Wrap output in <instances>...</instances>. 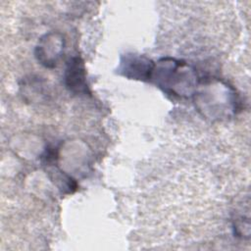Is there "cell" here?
<instances>
[{
    "instance_id": "cell-4",
    "label": "cell",
    "mask_w": 251,
    "mask_h": 251,
    "mask_svg": "<svg viewBox=\"0 0 251 251\" xmlns=\"http://www.w3.org/2000/svg\"><path fill=\"white\" fill-rule=\"evenodd\" d=\"M154 64L152 60L144 55L128 53L122 57L118 71L127 78L147 80L151 78Z\"/></svg>"
},
{
    "instance_id": "cell-5",
    "label": "cell",
    "mask_w": 251,
    "mask_h": 251,
    "mask_svg": "<svg viewBox=\"0 0 251 251\" xmlns=\"http://www.w3.org/2000/svg\"><path fill=\"white\" fill-rule=\"evenodd\" d=\"M64 80L67 89L74 94L86 95L90 93L84 62L78 56L72 57L68 61L64 73Z\"/></svg>"
},
{
    "instance_id": "cell-1",
    "label": "cell",
    "mask_w": 251,
    "mask_h": 251,
    "mask_svg": "<svg viewBox=\"0 0 251 251\" xmlns=\"http://www.w3.org/2000/svg\"><path fill=\"white\" fill-rule=\"evenodd\" d=\"M151 78L163 91L180 98L193 96L200 83L191 65L172 57L161 58L154 64Z\"/></svg>"
},
{
    "instance_id": "cell-3",
    "label": "cell",
    "mask_w": 251,
    "mask_h": 251,
    "mask_svg": "<svg viewBox=\"0 0 251 251\" xmlns=\"http://www.w3.org/2000/svg\"><path fill=\"white\" fill-rule=\"evenodd\" d=\"M65 39L59 32H49L43 35L35 47L37 61L46 68H54L64 53Z\"/></svg>"
},
{
    "instance_id": "cell-2",
    "label": "cell",
    "mask_w": 251,
    "mask_h": 251,
    "mask_svg": "<svg viewBox=\"0 0 251 251\" xmlns=\"http://www.w3.org/2000/svg\"><path fill=\"white\" fill-rule=\"evenodd\" d=\"M193 98L197 110L210 120L229 118L237 110L238 99L235 90L222 80L199 83Z\"/></svg>"
}]
</instances>
